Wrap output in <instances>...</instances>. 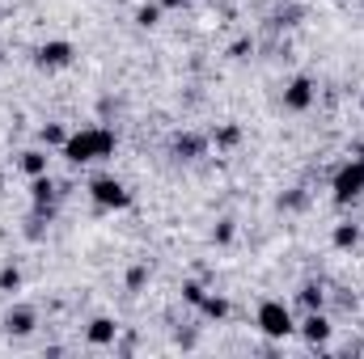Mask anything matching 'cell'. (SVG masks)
<instances>
[{"mask_svg": "<svg viewBox=\"0 0 364 359\" xmlns=\"http://www.w3.org/2000/svg\"><path fill=\"white\" fill-rule=\"evenodd\" d=\"M110 153H114V131H106V127H85V131H77V136L64 140V157L77 161V165L106 161Z\"/></svg>", "mask_w": 364, "mask_h": 359, "instance_id": "cell-1", "label": "cell"}, {"mask_svg": "<svg viewBox=\"0 0 364 359\" xmlns=\"http://www.w3.org/2000/svg\"><path fill=\"white\" fill-rule=\"evenodd\" d=\"M259 330H263L267 338H288V334H292V313H288V304H279V300L259 304Z\"/></svg>", "mask_w": 364, "mask_h": 359, "instance_id": "cell-2", "label": "cell"}, {"mask_svg": "<svg viewBox=\"0 0 364 359\" xmlns=\"http://www.w3.org/2000/svg\"><path fill=\"white\" fill-rule=\"evenodd\" d=\"M364 194V157L356 161H348L339 174H335V199L339 203H352V199H360Z\"/></svg>", "mask_w": 364, "mask_h": 359, "instance_id": "cell-3", "label": "cell"}, {"mask_svg": "<svg viewBox=\"0 0 364 359\" xmlns=\"http://www.w3.org/2000/svg\"><path fill=\"white\" fill-rule=\"evenodd\" d=\"M93 203L97 207H127V190H123V182L114 178H93Z\"/></svg>", "mask_w": 364, "mask_h": 359, "instance_id": "cell-4", "label": "cell"}, {"mask_svg": "<svg viewBox=\"0 0 364 359\" xmlns=\"http://www.w3.org/2000/svg\"><path fill=\"white\" fill-rule=\"evenodd\" d=\"M284 106H288V110H309V106H314V85H309L305 77H296V81L284 89Z\"/></svg>", "mask_w": 364, "mask_h": 359, "instance_id": "cell-5", "label": "cell"}, {"mask_svg": "<svg viewBox=\"0 0 364 359\" xmlns=\"http://www.w3.org/2000/svg\"><path fill=\"white\" fill-rule=\"evenodd\" d=\"M68 60H73V47H68V43H47V47L38 51V64H43V68H64Z\"/></svg>", "mask_w": 364, "mask_h": 359, "instance_id": "cell-6", "label": "cell"}, {"mask_svg": "<svg viewBox=\"0 0 364 359\" xmlns=\"http://www.w3.org/2000/svg\"><path fill=\"white\" fill-rule=\"evenodd\" d=\"M301 334L309 338V343H326V334H331V326H326V317L314 309L309 317H305V326H301Z\"/></svg>", "mask_w": 364, "mask_h": 359, "instance_id": "cell-7", "label": "cell"}, {"mask_svg": "<svg viewBox=\"0 0 364 359\" xmlns=\"http://www.w3.org/2000/svg\"><path fill=\"white\" fill-rule=\"evenodd\" d=\"M4 326H9V334H30L34 330V313L30 309H17V313L4 317Z\"/></svg>", "mask_w": 364, "mask_h": 359, "instance_id": "cell-8", "label": "cell"}, {"mask_svg": "<svg viewBox=\"0 0 364 359\" xmlns=\"http://www.w3.org/2000/svg\"><path fill=\"white\" fill-rule=\"evenodd\" d=\"M90 343H97V347H106V343H114V321H106V317H97L90 326Z\"/></svg>", "mask_w": 364, "mask_h": 359, "instance_id": "cell-9", "label": "cell"}, {"mask_svg": "<svg viewBox=\"0 0 364 359\" xmlns=\"http://www.w3.org/2000/svg\"><path fill=\"white\" fill-rule=\"evenodd\" d=\"M21 170H26L30 178H43V174H47V157H43V153H21Z\"/></svg>", "mask_w": 364, "mask_h": 359, "instance_id": "cell-10", "label": "cell"}, {"mask_svg": "<svg viewBox=\"0 0 364 359\" xmlns=\"http://www.w3.org/2000/svg\"><path fill=\"white\" fill-rule=\"evenodd\" d=\"M356 241H360V233H356L352 224H339V228H335V245H339V250H348V245H356Z\"/></svg>", "mask_w": 364, "mask_h": 359, "instance_id": "cell-11", "label": "cell"}, {"mask_svg": "<svg viewBox=\"0 0 364 359\" xmlns=\"http://www.w3.org/2000/svg\"><path fill=\"white\" fill-rule=\"evenodd\" d=\"M199 309H203L208 317H225V313H229V304H225L220 296H203V300H199Z\"/></svg>", "mask_w": 364, "mask_h": 359, "instance_id": "cell-12", "label": "cell"}, {"mask_svg": "<svg viewBox=\"0 0 364 359\" xmlns=\"http://www.w3.org/2000/svg\"><path fill=\"white\" fill-rule=\"evenodd\" d=\"M157 17H161V9H157V4H149V9H140V17H136V21H140V26H157Z\"/></svg>", "mask_w": 364, "mask_h": 359, "instance_id": "cell-13", "label": "cell"}, {"mask_svg": "<svg viewBox=\"0 0 364 359\" xmlns=\"http://www.w3.org/2000/svg\"><path fill=\"white\" fill-rule=\"evenodd\" d=\"M301 300H305V309L314 313V309L322 304V292H318V287H305V292H301Z\"/></svg>", "mask_w": 364, "mask_h": 359, "instance_id": "cell-14", "label": "cell"}, {"mask_svg": "<svg viewBox=\"0 0 364 359\" xmlns=\"http://www.w3.org/2000/svg\"><path fill=\"white\" fill-rule=\"evenodd\" d=\"M34 199H38V203H47V199H51V182H47V178H34Z\"/></svg>", "mask_w": 364, "mask_h": 359, "instance_id": "cell-15", "label": "cell"}, {"mask_svg": "<svg viewBox=\"0 0 364 359\" xmlns=\"http://www.w3.org/2000/svg\"><path fill=\"white\" fill-rule=\"evenodd\" d=\"M17 283H21V275H17L13 267H9V270H0V287H4V292H9V287H17Z\"/></svg>", "mask_w": 364, "mask_h": 359, "instance_id": "cell-16", "label": "cell"}, {"mask_svg": "<svg viewBox=\"0 0 364 359\" xmlns=\"http://www.w3.org/2000/svg\"><path fill=\"white\" fill-rule=\"evenodd\" d=\"M43 140H47V144H64V140H68V136H64V131H60V127H47V131H43Z\"/></svg>", "mask_w": 364, "mask_h": 359, "instance_id": "cell-17", "label": "cell"}, {"mask_svg": "<svg viewBox=\"0 0 364 359\" xmlns=\"http://www.w3.org/2000/svg\"><path fill=\"white\" fill-rule=\"evenodd\" d=\"M186 300L199 304V300H203V287H199V283H186Z\"/></svg>", "mask_w": 364, "mask_h": 359, "instance_id": "cell-18", "label": "cell"}, {"mask_svg": "<svg viewBox=\"0 0 364 359\" xmlns=\"http://www.w3.org/2000/svg\"><path fill=\"white\" fill-rule=\"evenodd\" d=\"M144 279H149V270H144V267H136V270H132V275H127V283H132V287H140Z\"/></svg>", "mask_w": 364, "mask_h": 359, "instance_id": "cell-19", "label": "cell"}, {"mask_svg": "<svg viewBox=\"0 0 364 359\" xmlns=\"http://www.w3.org/2000/svg\"><path fill=\"white\" fill-rule=\"evenodd\" d=\"M178 4H186V0H161V9H178Z\"/></svg>", "mask_w": 364, "mask_h": 359, "instance_id": "cell-20", "label": "cell"}]
</instances>
